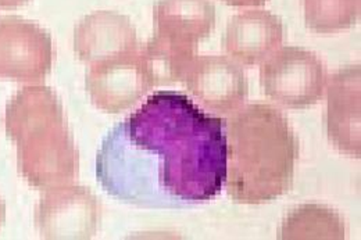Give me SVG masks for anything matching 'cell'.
I'll list each match as a JSON object with an SVG mask.
<instances>
[{
  "label": "cell",
  "mask_w": 361,
  "mask_h": 240,
  "mask_svg": "<svg viewBox=\"0 0 361 240\" xmlns=\"http://www.w3.org/2000/svg\"><path fill=\"white\" fill-rule=\"evenodd\" d=\"M223 1L232 7H257V6H263L267 0H223Z\"/></svg>",
  "instance_id": "15"
},
{
  "label": "cell",
  "mask_w": 361,
  "mask_h": 240,
  "mask_svg": "<svg viewBox=\"0 0 361 240\" xmlns=\"http://www.w3.org/2000/svg\"><path fill=\"white\" fill-rule=\"evenodd\" d=\"M217 23L212 0H157L153 7V35L178 48L197 50Z\"/></svg>",
  "instance_id": "12"
},
{
  "label": "cell",
  "mask_w": 361,
  "mask_h": 240,
  "mask_svg": "<svg viewBox=\"0 0 361 240\" xmlns=\"http://www.w3.org/2000/svg\"><path fill=\"white\" fill-rule=\"evenodd\" d=\"M53 42L49 32L31 20H0V78L41 82L53 65Z\"/></svg>",
  "instance_id": "7"
},
{
  "label": "cell",
  "mask_w": 361,
  "mask_h": 240,
  "mask_svg": "<svg viewBox=\"0 0 361 240\" xmlns=\"http://www.w3.org/2000/svg\"><path fill=\"white\" fill-rule=\"evenodd\" d=\"M282 240H343L348 238L345 220L328 206L306 203L289 211L281 222Z\"/></svg>",
  "instance_id": "13"
},
{
  "label": "cell",
  "mask_w": 361,
  "mask_h": 240,
  "mask_svg": "<svg viewBox=\"0 0 361 240\" xmlns=\"http://www.w3.org/2000/svg\"><path fill=\"white\" fill-rule=\"evenodd\" d=\"M74 51L87 65L139 48L135 27L117 11L100 10L82 17L74 28Z\"/></svg>",
  "instance_id": "11"
},
{
  "label": "cell",
  "mask_w": 361,
  "mask_h": 240,
  "mask_svg": "<svg viewBox=\"0 0 361 240\" xmlns=\"http://www.w3.org/2000/svg\"><path fill=\"white\" fill-rule=\"evenodd\" d=\"M228 196L266 204L289 192L300 144L288 118L269 103L240 107L226 121Z\"/></svg>",
  "instance_id": "2"
},
{
  "label": "cell",
  "mask_w": 361,
  "mask_h": 240,
  "mask_svg": "<svg viewBox=\"0 0 361 240\" xmlns=\"http://www.w3.org/2000/svg\"><path fill=\"white\" fill-rule=\"evenodd\" d=\"M285 37L282 20L267 10H246L226 24L223 46L240 65H256L281 48Z\"/></svg>",
  "instance_id": "10"
},
{
  "label": "cell",
  "mask_w": 361,
  "mask_h": 240,
  "mask_svg": "<svg viewBox=\"0 0 361 240\" xmlns=\"http://www.w3.org/2000/svg\"><path fill=\"white\" fill-rule=\"evenodd\" d=\"M328 71L316 53L299 46L276 49L260 68L266 96L285 108L302 110L325 95Z\"/></svg>",
  "instance_id": "4"
},
{
  "label": "cell",
  "mask_w": 361,
  "mask_h": 240,
  "mask_svg": "<svg viewBox=\"0 0 361 240\" xmlns=\"http://www.w3.org/2000/svg\"><path fill=\"white\" fill-rule=\"evenodd\" d=\"M305 21L322 35L352 28L360 20L361 0H303Z\"/></svg>",
  "instance_id": "14"
},
{
  "label": "cell",
  "mask_w": 361,
  "mask_h": 240,
  "mask_svg": "<svg viewBox=\"0 0 361 240\" xmlns=\"http://www.w3.org/2000/svg\"><path fill=\"white\" fill-rule=\"evenodd\" d=\"M4 130L17 146L20 175L34 188L71 184L80 170V153L56 92L45 85L20 89L6 106Z\"/></svg>",
  "instance_id": "3"
},
{
  "label": "cell",
  "mask_w": 361,
  "mask_h": 240,
  "mask_svg": "<svg viewBox=\"0 0 361 240\" xmlns=\"http://www.w3.org/2000/svg\"><path fill=\"white\" fill-rule=\"evenodd\" d=\"M4 218H6V206H4V201H3L1 197H0V229H1V227H3Z\"/></svg>",
  "instance_id": "17"
},
{
  "label": "cell",
  "mask_w": 361,
  "mask_h": 240,
  "mask_svg": "<svg viewBox=\"0 0 361 240\" xmlns=\"http://www.w3.org/2000/svg\"><path fill=\"white\" fill-rule=\"evenodd\" d=\"M328 139L342 154L361 156V70L359 64L334 72L325 87Z\"/></svg>",
  "instance_id": "9"
},
{
  "label": "cell",
  "mask_w": 361,
  "mask_h": 240,
  "mask_svg": "<svg viewBox=\"0 0 361 240\" xmlns=\"http://www.w3.org/2000/svg\"><path fill=\"white\" fill-rule=\"evenodd\" d=\"M85 87L92 103L111 114L131 108L154 88L140 46L88 65Z\"/></svg>",
  "instance_id": "6"
},
{
  "label": "cell",
  "mask_w": 361,
  "mask_h": 240,
  "mask_svg": "<svg viewBox=\"0 0 361 240\" xmlns=\"http://www.w3.org/2000/svg\"><path fill=\"white\" fill-rule=\"evenodd\" d=\"M97 174L109 192L136 204L152 181L177 200H212L226 182V122L183 94L156 92L104 141Z\"/></svg>",
  "instance_id": "1"
},
{
  "label": "cell",
  "mask_w": 361,
  "mask_h": 240,
  "mask_svg": "<svg viewBox=\"0 0 361 240\" xmlns=\"http://www.w3.org/2000/svg\"><path fill=\"white\" fill-rule=\"evenodd\" d=\"M102 204L90 189L63 184L45 189L34 213L42 239H92L100 225Z\"/></svg>",
  "instance_id": "5"
},
{
  "label": "cell",
  "mask_w": 361,
  "mask_h": 240,
  "mask_svg": "<svg viewBox=\"0 0 361 240\" xmlns=\"http://www.w3.org/2000/svg\"><path fill=\"white\" fill-rule=\"evenodd\" d=\"M183 84L199 104L217 114L238 111L249 95L243 68L226 56H197Z\"/></svg>",
  "instance_id": "8"
},
{
  "label": "cell",
  "mask_w": 361,
  "mask_h": 240,
  "mask_svg": "<svg viewBox=\"0 0 361 240\" xmlns=\"http://www.w3.org/2000/svg\"><path fill=\"white\" fill-rule=\"evenodd\" d=\"M28 1L30 0H0V8H4V10L17 8V7L27 4Z\"/></svg>",
  "instance_id": "16"
}]
</instances>
